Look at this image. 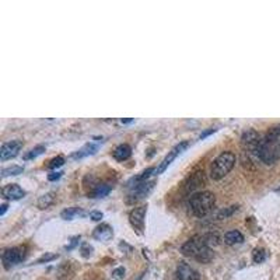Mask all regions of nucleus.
Instances as JSON below:
<instances>
[{
    "mask_svg": "<svg viewBox=\"0 0 280 280\" xmlns=\"http://www.w3.org/2000/svg\"><path fill=\"white\" fill-rule=\"evenodd\" d=\"M21 147H23V142L21 140H12V142L3 143L2 149H0V160L6 161V160L14 159L20 153Z\"/></svg>",
    "mask_w": 280,
    "mask_h": 280,
    "instance_id": "nucleus-8",
    "label": "nucleus"
},
{
    "mask_svg": "<svg viewBox=\"0 0 280 280\" xmlns=\"http://www.w3.org/2000/svg\"><path fill=\"white\" fill-rule=\"evenodd\" d=\"M61 177H62V172L56 171V172H51V174H49L48 179L49 181H56V179H59Z\"/></svg>",
    "mask_w": 280,
    "mask_h": 280,
    "instance_id": "nucleus-29",
    "label": "nucleus"
},
{
    "mask_svg": "<svg viewBox=\"0 0 280 280\" xmlns=\"http://www.w3.org/2000/svg\"><path fill=\"white\" fill-rule=\"evenodd\" d=\"M90 217H91V220H94V221H100V220L104 217V214L101 213V212H91V213H90Z\"/></svg>",
    "mask_w": 280,
    "mask_h": 280,
    "instance_id": "nucleus-28",
    "label": "nucleus"
},
{
    "mask_svg": "<svg viewBox=\"0 0 280 280\" xmlns=\"http://www.w3.org/2000/svg\"><path fill=\"white\" fill-rule=\"evenodd\" d=\"M255 156L265 164H273L279 159L280 146L277 145V142H269L265 137H262L259 146L256 149Z\"/></svg>",
    "mask_w": 280,
    "mask_h": 280,
    "instance_id": "nucleus-4",
    "label": "nucleus"
},
{
    "mask_svg": "<svg viewBox=\"0 0 280 280\" xmlns=\"http://www.w3.org/2000/svg\"><path fill=\"white\" fill-rule=\"evenodd\" d=\"M261 134L258 133L254 129H247L241 136V142H243V146L245 149H248L250 152L255 153L259 143H261Z\"/></svg>",
    "mask_w": 280,
    "mask_h": 280,
    "instance_id": "nucleus-11",
    "label": "nucleus"
},
{
    "mask_svg": "<svg viewBox=\"0 0 280 280\" xmlns=\"http://www.w3.org/2000/svg\"><path fill=\"white\" fill-rule=\"evenodd\" d=\"M24 171L23 167H20V165H13V167H7V168H3L2 170V177L6 178L9 175H19Z\"/></svg>",
    "mask_w": 280,
    "mask_h": 280,
    "instance_id": "nucleus-21",
    "label": "nucleus"
},
{
    "mask_svg": "<svg viewBox=\"0 0 280 280\" xmlns=\"http://www.w3.org/2000/svg\"><path fill=\"white\" fill-rule=\"evenodd\" d=\"M56 196L54 192H49V194H45L39 199H38V207L39 209H48L49 206H52L55 203Z\"/></svg>",
    "mask_w": 280,
    "mask_h": 280,
    "instance_id": "nucleus-18",
    "label": "nucleus"
},
{
    "mask_svg": "<svg viewBox=\"0 0 280 280\" xmlns=\"http://www.w3.org/2000/svg\"><path fill=\"white\" fill-rule=\"evenodd\" d=\"M224 243L227 245H236L244 243V236L238 230H230L224 234Z\"/></svg>",
    "mask_w": 280,
    "mask_h": 280,
    "instance_id": "nucleus-16",
    "label": "nucleus"
},
{
    "mask_svg": "<svg viewBox=\"0 0 280 280\" xmlns=\"http://www.w3.org/2000/svg\"><path fill=\"white\" fill-rule=\"evenodd\" d=\"M132 121H133L132 118H129V119H121L122 123H129V122H132Z\"/></svg>",
    "mask_w": 280,
    "mask_h": 280,
    "instance_id": "nucleus-35",
    "label": "nucleus"
},
{
    "mask_svg": "<svg viewBox=\"0 0 280 280\" xmlns=\"http://www.w3.org/2000/svg\"><path fill=\"white\" fill-rule=\"evenodd\" d=\"M80 240V237H73L72 238V243H70V245H66V250H72V248H74L76 245H77V241Z\"/></svg>",
    "mask_w": 280,
    "mask_h": 280,
    "instance_id": "nucleus-31",
    "label": "nucleus"
},
{
    "mask_svg": "<svg viewBox=\"0 0 280 280\" xmlns=\"http://www.w3.org/2000/svg\"><path fill=\"white\" fill-rule=\"evenodd\" d=\"M83 214H84V212L80 207H69V209L62 212L61 216L63 220H73L79 216H83Z\"/></svg>",
    "mask_w": 280,
    "mask_h": 280,
    "instance_id": "nucleus-19",
    "label": "nucleus"
},
{
    "mask_svg": "<svg viewBox=\"0 0 280 280\" xmlns=\"http://www.w3.org/2000/svg\"><path fill=\"white\" fill-rule=\"evenodd\" d=\"M56 255H43L42 258H39L38 259L37 263H42V262H48V261H52V259H55Z\"/></svg>",
    "mask_w": 280,
    "mask_h": 280,
    "instance_id": "nucleus-30",
    "label": "nucleus"
},
{
    "mask_svg": "<svg viewBox=\"0 0 280 280\" xmlns=\"http://www.w3.org/2000/svg\"><path fill=\"white\" fill-rule=\"evenodd\" d=\"M175 279L177 280H199L201 279V273L192 268L186 262H179L175 270Z\"/></svg>",
    "mask_w": 280,
    "mask_h": 280,
    "instance_id": "nucleus-9",
    "label": "nucleus"
},
{
    "mask_svg": "<svg viewBox=\"0 0 280 280\" xmlns=\"http://www.w3.org/2000/svg\"><path fill=\"white\" fill-rule=\"evenodd\" d=\"M154 183H156L154 181H145V182L134 183L133 188L130 191V194H129V203H133V202H137L140 199H143V198H146L152 192Z\"/></svg>",
    "mask_w": 280,
    "mask_h": 280,
    "instance_id": "nucleus-7",
    "label": "nucleus"
},
{
    "mask_svg": "<svg viewBox=\"0 0 280 280\" xmlns=\"http://www.w3.org/2000/svg\"><path fill=\"white\" fill-rule=\"evenodd\" d=\"M145 216H146V206L134 207L129 213V223L140 234L145 230Z\"/></svg>",
    "mask_w": 280,
    "mask_h": 280,
    "instance_id": "nucleus-10",
    "label": "nucleus"
},
{
    "mask_svg": "<svg viewBox=\"0 0 280 280\" xmlns=\"http://www.w3.org/2000/svg\"><path fill=\"white\" fill-rule=\"evenodd\" d=\"M238 210V206H228V207H224V209H221L219 213H217V219L219 220H223V219H228L230 216H232V214L236 213Z\"/></svg>",
    "mask_w": 280,
    "mask_h": 280,
    "instance_id": "nucleus-22",
    "label": "nucleus"
},
{
    "mask_svg": "<svg viewBox=\"0 0 280 280\" xmlns=\"http://www.w3.org/2000/svg\"><path fill=\"white\" fill-rule=\"evenodd\" d=\"M112 154H114V159L118 160V161H125V160H128L132 156V147L126 145V143H122V145L115 147V150H114Z\"/></svg>",
    "mask_w": 280,
    "mask_h": 280,
    "instance_id": "nucleus-15",
    "label": "nucleus"
},
{
    "mask_svg": "<svg viewBox=\"0 0 280 280\" xmlns=\"http://www.w3.org/2000/svg\"><path fill=\"white\" fill-rule=\"evenodd\" d=\"M27 256V250L25 247H13V248H7L3 251L2 254V262L3 266L6 269H10L16 265H19L24 261Z\"/></svg>",
    "mask_w": 280,
    "mask_h": 280,
    "instance_id": "nucleus-5",
    "label": "nucleus"
},
{
    "mask_svg": "<svg viewBox=\"0 0 280 280\" xmlns=\"http://www.w3.org/2000/svg\"><path fill=\"white\" fill-rule=\"evenodd\" d=\"M2 196L7 201H19L25 196V191L19 183H9L2 189Z\"/></svg>",
    "mask_w": 280,
    "mask_h": 280,
    "instance_id": "nucleus-12",
    "label": "nucleus"
},
{
    "mask_svg": "<svg viewBox=\"0 0 280 280\" xmlns=\"http://www.w3.org/2000/svg\"><path fill=\"white\" fill-rule=\"evenodd\" d=\"M43 152H45V146H43V145H38V146H35L34 149H31L30 152L25 153L24 160L25 161H28V160L35 159L38 156H41Z\"/></svg>",
    "mask_w": 280,
    "mask_h": 280,
    "instance_id": "nucleus-20",
    "label": "nucleus"
},
{
    "mask_svg": "<svg viewBox=\"0 0 280 280\" xmlns=\"http://www.w3.org/2000/svg\"><path fill=\"white\" fill-rule=\"evenodd\" d=\"M236 161H237V157H236L234 153L223 152L221 154H219L210 165V177H212V179L219 181L221 178H224L232 170V167L236 165Z\"/></svg>",
    "mask_w": 280,
    "mask_h": 280,
    "instance_id": "nucleus-3",
    "label": "nucleus"
},
{
    "mask_svg": "<svg viewBox=\"0 0 280 280\" xmlns=\"http://www.w3.org/2000/svg\"><path fill=\"white\" fill-rule=\"evenodd\" d=\"M181 252H182V255L192 258V259L202 262V263H206L213 258V252H212V248L206 244L205 234L194 236L192 238H189L188 241L181 247Z\"/></svg>",
    "mask_w": 280,
    "mask_h": 280,
    "instance_id": "nucleus-1",
    "label": "nucleus"
},
{
    "mask_svg": "<svg viewBox=\"0 0 280 280\" xmlns=\"http://www.w3.org/2000/svg\"><path fill=\"white\" fill-rule=\"evenodd\" d=\"M266 259V252L263 248H255L252 252V261L255 263H262V262Z\"/></svg>",
    "mask_w": 280,
    "mask_h": 280,
    "instance_id": "nucleus-24",
    "label": "nucleus"
},
{
    "mask_svg": "<svg viewBox=\"0 0 280 280\" xmlns=\"http://www.w3.org/2000/svg\"><path fill=\"white\" fill-rule=\"evenodd\" d=\"M214 132H216V129L210 128V129H209V130H206V132H203V133H202L201 136H199V139H205L206 136H209V134H210V133H214Z\"/></svg>",
    "mask_w": 280,
    "mask_h": 280,
    "instance_id": "nucleus-32",
    "label": "nucleus"
},
{
    "mask_svg": "<svg viewBox=\"0 0 280 280\" xmlns=\"http://www.w3.org/2000/svg\"><path fill=\"white\" fill-rule=\"evenodd\" d=\"M214 203H216V198L213 194L209 191H202V192H196L191 196L189 209L196 217H203L213 209Z\"/></svg>",
    "mask_w": 280,
    "mask_h": 280,
    "instance_id": "nucleus-2",
    "label": "nucleus"
},
{
    "mask_svg": "<svg viewBox=\"0 0 280 280\" xmlns=\"http://www.w3.org/2000/svg\"><path fill=\"white\" fill-rule=\"evenodd\" d=\"M205 240H206V244L210 248L220 244V236L217 232H206L205 234Z\"/></svg>",
    "mask_w": 280,
    "mask_h": 280,
    "instance_id": "nucleus-23",
    "label": "nucleus"
},
{
    "mask_svg": "<svg viewBox=\"0 0 280 280\" xmlns=\"http://www.w3.org/2000/svg\"><path fill=\"white\" fill-rule=\"evenodd\" d=\"M0 207H2V209H0V216H3V214L6 213L7 207H9V206H7V203H3V205H2Z\"/></svg>",
    "mask_w": 280,
    "mask_h": 280,
    "instance_id": "nucleus-34",
    "label": "nucleus"
},
{
    "mask_svg": "<svg viewBox=\"0 0 280 280\" xmlns=\"http://www.w3.org/2000/svg\"><path fill=\"white\" fill-rule=\"evenodd\" d=\"M188 147V142H181V143H178L177 146H174L172 149H171V152H168V154L165 156L164 159H163V161L160 163L159 167L156 168V171H154V174L156 175H160V174H163L167 168H168V165L174 161V160L177 159L178 154H181V153L185 150Z\"/></svg>",
    "mask_w": 280,
    "mask_h": 280,
    "instance_id": "nucleus-6",
    "label": "nucleus"
},
{
    "mask_svg": "<svg viewBox=\"0 0 280 280\" xmlns=\"http://www.w3.org/2000/svg\"><path fill=\"white\" fill-rule=\"evenodd\" d=\"M114 236V230L110 224L103 223V224L97 225L92 231V237L98 240V241H108Z\"/></svg>",
    "mask_w": 280,
    "mask_h": 280,
    "instance_id": "nucleus-13",
    "label": "nucleus"
},
{
    "mask_svg": "<svg viewBox=\"0 0 280 280\" xmlns=\"http://www.w3.org/2000/svg\"><path fill=\"white\" fill-rule=\"evenodd\" d=\"M112 188H114V185L111 182H100L91 189V192H88V195H90V198H105Z\"/></svg>",
    "mask_w": 280,
    "mask_h": 280,
    "instance_id": "nucleus-14",
    "label": "nucleus"
},
{
    "mask_svg": "<svg viewBox=\"0 0 280 280\" xmlns=\"http://www.w3.org/2000/svg\"><path fill=\"white\" fill-rule=\"evenodd\" d=\"M123 276H125V269L123 268H118V269H115L114 272H112V277H115V279H118V280L122 279Z\"/></svg>",
    "mask_w": 280,
    "mask_h": 280,
    "instance_id": "nucleus-27",
    "label": "nucleus"
},
{
    "mask_svg": "<svg viewBox=\"0 0 280 280\" xmlns=\"http://www.w3.org/2000/svg\"><path fill=\"white\" fill-rule=\"evenodd\" d=\"M201 182H203V181H201L199 174H194L192 177L189 178L188 183H186V191H194V189L201 185Z\"/></svg>",
    "mask_w": 280,
    "mask_h": 280,
    "instance_id": "nucleus-25",
    "label": "nucleus"
},
{
    "mask_svg": "<svg viewBox=\"0 0 280 280\" xmlns=\"http://www.w3.org/2000/svg\"><path fill=\"white\" fill-rule=\"evenodd\" d=\"M88 248H91V247H88V245H84L83 247V250H81V252H83V255L84 256H88L91 252H88Z\"/></svg>",
    "mask_w": 280,
    "mask_h": 280,
    "instance_id": "nucleus-33",
    "label": "nucleus"
},
{
    "mask_svg": "<svg viewBox=\"0 0 280 280\" xmlns=\"http://www.w3.org/2000/svg\"><path fill=\"white\" fill-rule=\"evenodd\" d=\"M97 145H92V143H87V145H84V146L81 147L80 150H77L76 153H73L72 154V157H73L74 160L77 159H83V157H85V156H90V154H94V153L97 152Z\"/></svg>",
    "mask_w": 280,
    "mask_h": 280,
    "instance_id": "nucleus-17",
    "label": "nucleus"
},
{
    "mask_svg": "<svg viewBox=\"0 0 280 280\" xmlns=\"http://www.w3.org/2000/svg\"><path fill=\"white\" fill-rule=\"evenodd\" d=\"M63 164H65V159H63L62 156H58V157H55V159H52L49 161L48 167L51 170H55V168H59V167H62Z\"/></svg>",
    "mask_w": 280,
    "mask_h": 280,
    "instance_id": "nucleus-26",
    "label": "nucleus"
}]
</instances>
